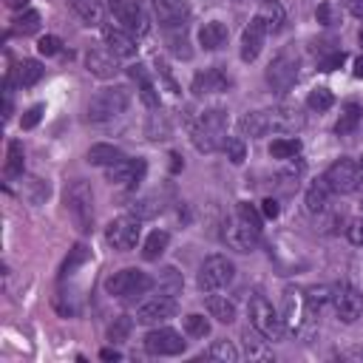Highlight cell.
Here are the masks:
<instances>
[{"label": "cell", "mask_w": 363, "mask_h": 363, "mask_svg": "<svg viewBox=\"0 0 363 363\" xmlns=\"http://www.w3.org/2000/svg\"><path fill=\"white\" fill-rule=\"evenodd\" d=\"M227 139V111L221 108H210L199 116V122L193 125V145L201 153H213L218 147H224Z\"/></svg>", "instance_id": "6da1fadb"}, {"label": "cell", "mask_w": 363, "mask_h": 363, "mask_svg": "<svg viewBox=\"0 0 363 363\" xmlns=\"http://www.w3.org/2000/svg\"><path fill=\"white\" fill-rule=\"evenodd\" d=\"M130 105V91L122 88V85H113V88H102L96 91L88 105H85V119L88 122H108L113 116H119L125 108Z\"/></svg>", "instance_id": "7a4b0ae2"}, {"label": "cell", "mask_w": 363, "mask_h": 363, "mask_svg": "<svg viewBox=\"0 0 363 363\" xmlns=\"http://www.w3.org/2000/svg\"><path fill=\"white\" fill-rule=\"evenodd\" d=\"M295 125H301V119L292 116L289 111H252L241 119V133L255 139V136H264L269 130H289Z\"/></svg>", "instance_id": "3957f363"}, {"label": "cell", "mask_w": 363, "mask_h": 363, "mask_svg": "<svg viewBox=\"0 0 363 363\" xmlns=\"http://www.w3.org/2000/svg\"><path fill=\"white\" fill-rule=\"evenodd\" d=\"M65 204H68V213H71L74 224L79 227V233H91L94 230V193L88 187V182L77 179L65 190Z\"/></svg>", "instance_id": "277c9868"}, {"label": "cell", "mask_w": 363, "mask_h": 363, "mask_svg": "<svg viewBox=\"0 0 363 363\" xmlns=\"http://www.w3.org/2000/svg\"><path fill=\"white\" fill-rule=\"evenodd\" d=\"M250 323H252V329H258L267 340H284V335H286L284 318L272 309V303H269L264 295H252V301H250Z\"/></svg>", "instance_id": "5b68a950"}, {"label": "cell", "mask_w": 363, "mask_h": 363, "mask_svg": "<svg viewBox=\"0 0 363 363\" xmlns=\"http://www.w3.org/2000/svg\"><path fill=\"white\" fill-rule=\"evenodd\" d=\"M298 74H301V57L292 51V48H284L269 65H267V82L275 94H284L289 91L295 82H298Z\"/></svg>", "instance_id": "8992f818"}, {"label": "cell", "mask_w": 363, "mask_h": 363, "mask_svg": "<svg viewBox=\"0 0 363 363\" xmlns=\"http://www.w3.org/2000/svg\"><path fill=\"white\" fill-rule=\"evenodd\" d=\"M150 286H153V278H150L147 272H142V269H119V272H113V275L105 281L108 295L122 298V301H128V298H133V295H142V292H147Z\"/></svg>", "instance_id": "52a82bcc"}, {"label": "cell", "mask_w": 363, "mask_h": 363, "mask_svg": "<svg viewBox=\"0 0 363 363\" xmlns=\"http://www.w3.org/2000/svg\"><path fill=\"white\" fill-rule=\"evenodd\" d=\"M309 318H312V306H309L306 292L289 286L284 292V326H286V332L303 335V326L309 323Z\"/></svg>", "instance_id": "ba28073f"}, {"label": "cell", "mask_w": 363, "mask_h": 363, "mask_svg": "<svg viewBox=\"0 0 363 363\" xmlns=\"http://www.w3.org/2000/svg\"><path fill=\"white\" fill-rule=\"evenodd\" d=\"M323 182L332 187V193H354L363 184V167L354 159H337L326 170Z\"/></svg>", "instance_id": "9c48e42d"}, {"label": "cell", "mask_w": 363, "mask_h": 363, "mask_svg": "<svg viewBox=\"0 0 363 363\" xmlns=\"http://www.w3.org/2000/svg\"><path fill=\"white\" fill-rule=\"evenodd\" d=\"M233 278H235V267L227 255H210V258H204V264L199 269V286L207 292L227 286Z\"/></svg>", "instance_id": "30bf717a"}, {"label": "cell", "mask_w": 363, "mask_h": 363, "mask_svg": "<svg viewBox=\"0 0 363 363\" xmlns=\"http://www.w3.org/2000/svg\"><path fill=\"white\" fill-rule=\"evenodd\" d=\"M139 221H142V218H136V216L113 218V221L108 224V230H105V241H108L113 250H122V252L133 250L136 241H139V233H142V224H139Z\"/></svg>", "instance_id": "8fae6325"}, {"label": "cell", "mask_w": 363, "mask_h": 363, "mask_svg": "<svg viewBox=\"0 0 363 363\" xmlns=\"http://www.w3.org/2000/svg\"><path fill=\"white\" fill-rule=\"evenodd\" d=\"M332 309L343 323H354L363 315V295L352 284H337L332 289Z\"/></svg>", "instance_id": "7c38bea8"}, {"label": "cell", "mask_w": 363, "mask_h": 363, "mask_svg": "<svg viewBox=\"0 0 363 363\" xmlns=\"http://www.w3.org/2000/svg\"><path fill=\"white\" fill-rule=\"evenodd\" d=\"M145 352L147 354H159V357H167V354H182L184 352V340L176 329H167V326H159L153 332L145 335Z\"/></svg>", "instance_id": "4fadbf2b"}, {"label": "cell", "mask_w": 363, "mask_h": 363, "mask_svg": "<svg viewBox=\"0 0 363 363\" xmlns=\"http://www.w3.org/2000/svg\"><path fill=\"white\" fill-rule=\"evenodd\" d=\"M108 6H111V11L116 14V20L130 34H145L147 31V17H145L139 0H108Z\"/></svg>", "instance_id": "5bb4252c"}, {"label": "cell", "mask_w": 363, "mask_h": 363, "mask_svg": "<svg viewBox=\"0 0 363 363\" xmlns=\"http://www.w3.org/2000/svg\"><path fill=\"white\" fill-rule=\"evenodd\" d=\"M224 238H227V244H230L233 250L250 252V250H255L258 241H261V227H255V224L244 221L241 216H235V221L230 224V230L224 233Z\"/></svg>", "instance_id": "9a60e30c"}, {"label": "cell", "mask_w": 363, "mask_h": 363, "mask_svg": "<svg viewBox=\"0 0 363 363\" xmlns=\"http://www.w3.org/2000/svg\"><path fill=\"white\" fill-rule=\"evenodd\" d=\"M176 315V301L170 295H156L150 301H145L139 309H136V323H145V326H153V323H162L167 318Z\"/></svg>", "instance_id": "2e32d148"}, {"label": "cell", "mask_w": 363, "mask_h": 363, "mask_svg": "<svg viewBox=\"0 0 363 363\" xmlns=\"http://www.w3.org/2000/svg\"><path fill=\"white\" fill-rule=\"evenodd\" d=\"M105 176H108V182H111V184L133 187V184H139V182H142V176H145V159H125V156H122L119 162L108 164Z\"/></svg>", "instance_id": "e0dca14e"}, {"label": "cell", "mask_w": 363, "mask_h": 363, "mask_svg": "<svg viewBox=\"0 0 363 363\" xmlns=\"http://www.w3.org/2000/svg\"><path fill=\"white\" fill-rule=\"evenodd\" d=\"M153 11L164 28H182L190 20V6L184 0H153Z\"/></svg>", "instance_id": "ac0fdd59"}, {"label": "cell", "mask_w": 363, "mask_h": 363, "mask_svg": "<svg viewBox=\"0 0 363 363\" xmlns=\"http://www.w3.org/2000/svg\"><path fill=\"white\" fill-rule=\"evenodd\" d=\"M264 37H267V23L255 14V17L250 20V26L244 28V34H241V60H244V62H252V60L261 54Z\"/></svg>", "instance_id": "d6986e66"}, {"label": "cell", "mask_w": 363, "mask_h": 363, "mask_svg": "<svg viewBox=\"0 0 363 363\" xmlns=\"http://www.w3.org/2000/svg\"><path fill=\"white\" fill-rule=\"evenodd\" d=\"M116 60H119V57H116L113 51L94 48V51L85 54V68H88L94 77H99V79H111V77H116V71H119V62H116Z\"/></svg>", "instance_id": "ffe728a7"}, {"label": "cell", "mask_w": 363, "mask_h": 363, "mask_svg": "<svg viewBox=\"0 0 363 363\" xmlns=\"http://www.w3.org/2000/svg\"><path fill=\"white\" fill-rule=\"evenodd\" d=\"M233 85V79L221 71V68H204L201 74L193 77V94H218V91H227Z\"/></svg>", "instance_id": "44dd1931"}, {"label": "cell", "mask_w": 363, "mask_h": 363, "mask_svg": "<svg viewBox=\"0 0 363 363\" xmlns=\"http://www.w3.org/2000/svg\"><path fill=\"white\" fill-rule=\"evenodd\" d=\"M105 45H108V51H113L122 60L136 54V40L130 37V31H122V28H113V26L105 28Z\"/></svg>", "instance_id": "7402d4cb"}, {"label": "cell", "mask_w": 363, "mask_h": 363, "mask_svg": "<svg viewBox=\"0 0 363 363\" xmlns=\"http://www.w3.org/2000/svg\"><path fill=\"white\" fill-rule=\"evenodd\" d=\"M204 306H207L210 318H216L218 323H233L235 320V303L227 295H207Z\"/></svg>", "instance_id": "603a6c76"}, {"label": "cell", "mask_w": 363, "mask_h": 363, "mask_svg": "<svg viewBox=\"0 0 363 363\" xmlns=\"http://www.w3.org/2000/svg\"><path fill=\"white\" fill-rule=\"evenodd\" d=\"M360 119H363V105H360V102H346V105L340 108V116H337V122H335V130H337L340 136H346V133L357 130Z\"/></svg>", "instance_id": "cb8c5ba5"}, {"label": "cell", "mask_w": 363, "mask_h": 363, "mask_svg": "<svg viewBox=\"0 0 363 363\" xmlns=\"http://www.w3.org/2000/svg\"><path fill=\"white\" fill-rule=\"evenodd\" d=\"M68 6L74 9V14L85 23V26H99L102 23V0H68Z\"/></svg>", "instance_id": "d4e9b609"}, {"label": "cell", "mask_w": 363, "mask_h": 363, "mask_svg": "<svg viewBox=\"0 0 363 363\" xmlns=\"http://www.w3.org/2000/svg\"><path fill=\"white\" fill-rule=\"evenodd\" d=\"M164 43H167L170 54L179 57V60H190L193 57V48H190V40H187L184 26L182 28H164Z\"/></svg>", "instance_id": "484cf974"}, {"label": "cell", "mask_w": 363, "mask_h": 363, "mask_svg": "<svg viewBox=\"0 0 363 363\" xmlns=\"http://www.w3.org/2000/svg\"><path fill=\"white\" fill-rule=\"evenodd\" d=\"M199 43L207 48V51H216L227 43V26L213 20V23H204V28L199 31Z\"/></svg>", "instance_id": "4316f807"}, {"label": "cell", "mask_w": 363, "mask_h": 363, "mask_svg": "<svg viewBox=\"0 0 363 363\" xmlns=\"http://www.w3.org/2000/svg\"><path fill=\"white\" fill-rule=\"evenodd\" d=\"M329 193H332V187H329L326 182H315V184L306 190V210H309L312 216L326 213V207H329Z\"/></svg>", "instance_id": "83f0119b"}, {"label": "cell", "mask_w": 363, "mask_h": 363, "mask_svg": "<svg viewBox=\"0 0 363 363\" xmlns=\"http://www.w3.org/2000/svg\"><path fill=\"white\" fill-rule=\"evenodd\" d=\"M119 159H122V150H119L116 145L99 142V145H91V147H88V164L108 167V164H113V162H119Z\"/></svg>", "instance_id": "f1b7e54d"}, {"label": "cell", "mask_w": 363, "mask_h": 363, "mask_svg": "<svg viewBox=\"0 0 363 363\" xmlns=\"http://www.w3.org/2000/svg\"><path fill=\"white\" fill-rule=\"evenodd\" d=\"M167 241H170V235H167L164 230H153V233L145 238L142 258H145V261H159V258H162V252L167 250Z\"/></svg>", "instance_id": "f546056e"}, {"label": "cell", "mask_w": 363, "mask_h": 363, "mask_svg": "<svg viewBox=\"0 0 363 363\" xmlns=\"http://www.w3.org/2000/svg\"><path fill=\"white\" fill-rule=\"evenodd\" d=\"M258 17L267 23V31H278V28L284 26V20H286L284 6H281V3H275V0H264V3H261V9H258Z\"/></svg>", "instance_id": "4dcf8cb0"}, {"label": "cell", "mask_w": 363, "mask_h": 363, "mask_svg": "<svg viewBox=\"0 0 363 363\" xmlns=\"http://www.w3.org/2000/svg\"><path fill=\"white\" fill-rule=\"evenodd\" d=\"M130 77L139 82V96H142V102L147 105V108H159V96H156V91H153V82L147 79V74H145V68L142 65H133L130 68Z\"/></svg>", "instance_id": "1f68e13d"}, {"label": "cell", "mask_w": 363, "mask_h": 363, "mask_svg": "<svg viewBox=\"0 0 363 363\" xmlns=\"http://www.w3.org/2000/svg\"><path fill=\"white\" fill-rule=\"evenodd\" d=\"M23 145L17 142V139H11L9 142V153H6V167H3V173H6V179H14V176H23Z\"/></svg>", "instance_id": "d6a6232c"}, {"label": "cell", "mask_w": 363, "mask_h": 363, "mask_svg": "<svg viewBox=\"0 0 363 363\" xmlns=\"http://www.w3.org/2000/svg\"><path fill=\"white\" fill-rule=\"evenodd\" d=\"M244 349H247V357H261L267 360L269 357V349H267V337L258 332V329H247L244 332Z\"/></svg>", "instance_id": "836d02e7"}, {"label": "cell", "mask_w": 363, "mask_h": 363, "mask_svg": "<svg viewBox=\"0 0 363 363\" xmlns=\"http://www.w3.org/2000/svg\"><path fill=\"white\" fill-rule=\"evenodd\" d=\"M301 153V139L295 136H286V139H275L269 145V156L272 159H295Z\"/></svg>", "instance_id": "e575fe53"}, {"label": "cell", "mask_w": 363, "mask_h": 363, "mask_svg": "<svg viewBox=\"0 0 363 363\" xmlns=\"http://www.w3.org/2000/svg\"><path fill=\"white\" fill-rule=\"evenodd\" d=\"M40 77H43V65L37 60H23L17 65V82L23 88H31L34 82H40Z\"/></svg>", "instance_id": "d590c367"}, {"label": "cell", "mask_w": 363, "mask_h": 363, "mask_svg": "<svg viewBox=\"0 0 363 363\" xmlns=\"http://www.w3.org/2000/svg\"><path fill=\"white\" fill-rule=\"evenodd\" d=\"M130 213H133L136 218H153V216L162 213V201H159L156 196H142V199H136V201L130 204Z\"/></svg>", "instance_id": "8d00e7d4"}, {"label": "cell", "mask_w": 363, "mask_h": 363, "mask_svg": "<svg viewBox=\"0 0 363 363\" xmlns=\"http://www.w3.org/2000/svg\"><path fill=\"white\" fill-rule=\"evenodd\" d=\"M207 357H210V360H221V363H235V360H238V349H235L230 340H216V343L207 349Z\"/></svg>", "instance_id": "74e56055"}, {"label": "cell", "mask_w": 363, "mask_h": 363, "mask_svg": "<svg viewBox=\"0 0 363 363\" xmlns=\"http://www.w3.org/2000/svg\"><path fill=\"white\" fill-rule=\"evenodd\" d=\"M306 105L312 108V111H329L332 105H335V96H332V91L329 88H315V91H309V96H306Z\"/></svg>", "instance_id": "f35d334b"}, {"label": "cell", "mask_w": 363, "mask_h": 363, "mask_svg": "<svg viewBox=\"0 0 363 363\" xmlns=\"http://www.w3.org/2000/svg\"><path fill=\"white\" fill-rule=\"evenodd\" d=\"M343 51L340 48H332V43H329V48H323L320 54H318V65H320V71H335L340 62H343Z\"/></svg>", "instance_id": "ab89813d"}, {"label": "cell", "mask_w": 363, "mask_h": 363, "mask_svg": "<svg viewBox=\"0 0 363 363\" xmlns=\"http://www.w3.org/2000/svg\"><path fill=\"white\" fill-rule=\"evenodd\" d=\"M37 28H40V14H37L34 9L23 11V14L14 20V31H20V34H34Z\"/></svg>", "instance_id": "60d3db41"}, {"label": "cell", "mask_w": 363, "mask_h": 363, "mask_svg": "<svg viewBox=\"0 0 363 363\" xmlns=\"http://www.w3.org/2000/svg\"><path fill=\"white\" fill-rule=\"evenodd\" d=\"M184 329L193 337H204V335H210V320L204 315H187L184 318Z\"/></svg>", "instance_id": "b9f144b4"}, {"label": "cell", "mask_w": 363, "mask_h": 363, "mask_svg": "<svg viewBox=\"0 0 363 363\" xmlns=\"http://www.w3.org/2000/svg\"><path fill=\"white\" fill-rule=\"evenodd\" d=\"M167 133H170V128H167V119L162 116V111L153 113L150 122H147V136H150L153 142H159V139H167Z\"/></svg>", "instance_id": "7bdbcfd3"}, {"label": "cell", "mask_w": 363, "mask_h": 363, "mask_svg": "<svg viewBox=\"0 0 363 363\" xmlns=\"http://www.w3.org/2000/svg\"><path fill=\"white\" fill-rule=\"evenodd\" d=\"M224 153H227V159L233 162V164H241L244 162V156H247V147H244V139H224Z\"/></svg>", "instance_id": "ee69618b"}, {"label": "cell", "mask_w": 363, "mask_h": 363, "mask_svg": "<svg viewBox=\"0 0 363 363\" xmlns=\"http://www.w3.org/2000/svg\"><path fill=\"white\" fill-rule=\"evenodd\" d=\"M130 326H133V320H130V318H125V315H119V318L108 326V337H111L113 343H119V340H125V337H128Z\"/></svg>", "instance_id": "f6af8a7d"}, {"label": "cell", "mask_w": 363, "mask_h": 363, "mask_svg": "<svg viewBox=\"0 0 363 363\" xmlns=\"http://www.w3.org/2000/svg\"><path fill=\"white\" fill-rule=\"evenodd\" d=\"M88 258V250L82 247V244H77L74 250H71V258H65V264H62V272H60V278H65V275H71L82 261Z\"/></svg>", "instance_id": "bcb514c9"}, {"label": "cell", "mask_w": 363, "mask_h": 363, "mask_svg": "<svg viewBox=\"0 0 363 363\" xmlns=\"http://www.w3.org/2000/svg\"><path fill=\"white\" fill-rule=\"evenodd\" d=\"M349 284L363 295V252L354 255L352 264H349Z\"/></svg>", "instance_id": "7dc6e473"}, {"label": "cell", "mask_w": 363, "mask_h": 363, "mask_svg": "<svg viewBox=\"0 0 363 363\" xmlns=\"http://www.w3.org/2000/svg\"><path fill=\"white\" fill-rule=\"evenodd\" d=\"M60 48H62V40H60V37H54V34H45V37H40V43H37V51H40V54H45V57L60 54Z\"/></svg>", "instance_id": "c3c4849f"}, {"label": "cell", "mask_w": 363, "mask_h": 363, "mask_svg": "<svg viewBox=\"0 0 363 363\" xmlns=\"http://www.w3.org/2000/svg\"><path fill=\"white\" fill-rule=\"evenodd\" d=\"M315 14H318V23H323V26H335V23H340V20H337V9H335V3H320Z\"/></svg>", "instance_id": "681fc988"}, {"label": "cell", "mask_w": 363, "mask_h": 363, "mask_svg": "<svg viewBox=\"0 0 363 363\" xmlns=\"http://www.w3.org/2000/svg\"><path fill=\"white\" fill-rule=\"evenodd\" d=\"M235 216H241L244 221H250V224L261 227V216H258V210H255L252 204H247V201H238V207H235Z\"/></svg>", "instance_id": "f907efd6"}, {"label": "cell", "mask_w": 363, "mask_h": 363, "mask_svg": "<svg viewBox=\"0 0 363 363\" xmlns=\"http://www.w3.org/2000/svg\"><path fill=\"white\" fill-rule=\"evenodd\" d=\"M40 116H43V105H31V108L23 113V122H20V125L28 130V128H34V125L40 122Z\"/></svg>", "instance_id": "816d5d0a"}, {"label": "cell", "mask_w": 363, "mask_h": 363, "mask_svg": "<svg viewBox=\"0 0 363 363\" xmlns=\"http://www.w3.org/2000/svg\"><path fill=\"white\" fill-rule=\"evenodd\" d=\"M346 235H349V241H352L354 247H363V218L352 221L349 230H346Z\"/></svg>", "instance_id": "f5cc1de1"}, {"label": "cell", "mask_w": 363, "mask_h": 363, "mask_svg": "<svg viewBox=\"0 0 363 363\" xmlns=\"http://www.w3.org/2000/svg\"><path fill=\"white\" fill-rule=\"evenodd\" d=\"M340 357L343 360H363V343L360 346H352V349H343Z\"/></svg>", "instance_id": "db71d44e"}, {"label": "cell", "mask_w": 363, "mask_h": 363, "mask_svg": "<svg viewBox=\"0 0 363 363\" xmlns=\"http://www.w3.org/2000/svg\"><path fill=\"white\" fill-rule=\"evenodd\" d=\"M343 6H346L349 14H354V17L363 20V0H343Z\"/></svg>", "instance_id": "11a10c76"}, {"label": "cell", "mask_w": 363, "mask_h": 363, "mask_svg": "<svg viewBox=\"0 0 363 363\" xmlns=\"http://www.w3.org/2000/svg\"><path fill=\"white\" fill-rule=\"evenodd\" d=\"M261 204H264V216H267V218H275V216H278V201H275V199H264Z\"/></svg>", "instance_id": "9f6ffc18"}, {"label": "cell", "mask_w": 363, "mask_h": 363, "mask_svg": "<svg viewBox=\"0 0 363 363\" xmlns=\"http://www.w3.org/2000/svg\"><path fill=\"white\" fill-rule=\"evenodd\" d=\"M122 354L116 349H102V360H119Z\"/></svg>", "instance_id": "6f0895ef"}, {"label": "cell", "mask_w": 363, "mask_h": 363, "mask_svg": "<svg viewBox=\"0 0 363 363\" xmlns=\"http://www.w3.org/2000/svg\"><path fill=\"white\" fill-rule=\"evenodd\" d=\"M354 77H357V79H363V57H357V60H354Z\"/></svg>", "instance_id": "680465c9"}, {"label": "cell", "mask_w": 363, "mask_h": 363, "mask_svg": "<svg viewBox=\"0 0 363 363\" xmlns=\"http://www.w3.org/2000/svg\"><path fill=\"white\" fill-rule=\"evenodd\" d=\"M6 6H11V9H20V6H26V0H6Z\"/></svg>", "instance_id": "91938a15"}, {"label": "cell", "mask_w": 363, "mask_h": 363, "mask_svg": "<svg viewBox=\"0 0 363 363\" xmlns=\"http://www.w3.org/2000/svg\"><path fill=\"white\" fill-rule=\"evenodd\" d=\"M357 40H360V45H363V28H360V34H357Z\"/></svg>", "instance_id": "94428289"}, {"label": "cell", "mask_w": 363, "mask_h": 363, "mask_svg": "<svg viewBox=\"0 0 363 363\" xmlns=\"http://www.w3.org/2000/svg\"><path fill=\"white\" fill-rule=\"evenodd\" d=\"M360 210H363V201H360Z\"/></svg>", "instance_id": "6125c7cd"}, {"label": "cell", "mask_w": 363, "mask_h": 363, "mask_svg": "<svg viewBox=\"0 0 363 363\" xmlns=\"http://www.w3.org/2000/svg\"><path fill=\"white\" fill-rule=\"evenodd\" d=\"M360 167H363V164H360Z\"/></svg>", "instance_id": "be15d7a7"}]
</instances>
